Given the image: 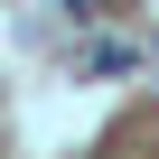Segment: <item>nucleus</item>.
I'll return each mask as SVG.
<instances>
[{"label":"nucleus","mask_w":159,"mask_h":159,"mask_svg":"<svg viewBox=\"0 0 159 159\" xmlns=\"http://www.w3.org/2000/svg\"><path fill=\"white\" fill-rule=\"evenodd\" d=\"M66 10H75V19H112L122 0H66Z\"/></svg>","instance_id":"nucleus-1"}]
</instances>
